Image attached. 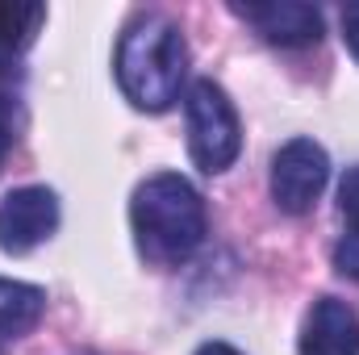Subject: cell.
Wrapping results in <instances>:
<instances>
[{"mask_svg":"<svg viewBox=\"0 0 359 355\" xmlns=\"http://www.w3.org/2000/svg\"><path fill=\"white\" fill-rule=\"evenodd\" d=\"M130 226H134L138 251L151 264L176 267L201 251L209 217H205L201 192L188 180L176 176V172H159V176H147L134 188Z\"/></svg>","mask_w":359,"mask_h":355,"instance_id":"obj_1","label":"cell"},{"mask_svg":"<svg viewBox=\"0 0 359 355\" xmlns=\"http://www.w3.org/2000/svg\"><path fill=\"white\" fill-rule=\"evenodd\" d=\"M113 72L134 109L163 113L180 100V84L188 76V42L168 17L147 13L121 34Z\"/></svg>","mask_w":359,"mask_h":355,"instance_id":"obj_2","label":"cell"},{"mask_svg":"<svg viewBox=\"0 0 359 355\" xmlns=\"http://www.w3.org/2000/svg\"><path fill=\"white\" fill-rule=\"evenodd\" d=\"M184 117H188V151L192 163L205 176L226 172L238 151H243V130H238V113L230 105V96L213 80H196L184 96Z\"/></svg>","mask_w":359,"mask_h":355,"instance_id":"obj_3","label":"cell"},{"mask_svg":"<svg viewBox=\"0 0 359 355\" xmlns=\"http://www.w3.org/2000/svg\"><path fill=\"white\" fill-rule=\"evenodd\" d=\"M330 180V159L313 138H292L276 151L271 159V201L280 205V213H309L322 196Z\"/></svg>","mask_w":359,"mask_h":355,"instance_id":"obj_4","label":"cell"},{"mask_svg":"<svg viewBox=\"0 0 359 355\" xmlns=\"http://www.w3.org/2000/svg\"><path fill=\"white\" fill-rule=\"evenodd\" d=\"M59 230V196L50 188H13L0 201V251L25 255Z\"/></svg>","mask_w":359,"mask_h":355,"instance_id":"obj_5","label":"cell"},{"mask_svg":"<svg viewBox=\"0 0 359 355\" xmlns=\"http://www.w3.org/2000/svg\"><path fill=\"white\" fill-rule=\"evenodd\" d=\"M234 17H243L264 42L280 51H301L322 38V13L313 4L297 0H271V4H230Z\"/></svg>","mask_w":359,"mask_h":355,"instance_id":"obj_6","label":"cell"},{"mask_svg":"<svg viewBox=\"0 0 359 355\" xmlns=\"http://www.w3.org/2000/svg\"><path fill=\"white\" fill-rule=\"evenodd\" d=\"M301 355H359V318L339 297H318L301 326Z\"/></svg>","mask_w":359,"mask_h":355,"instance_id":"obj_7","label":"cell"},{"mask_svg":"<svg viewBox=\"0 0 359 355\" xmlns=\"http://www.w3.org/2000/svg\"><path fill=\"white\" fill-rule=\"evenodd\" d=\"M46 21V4H21V0H0V80L13 76V63L29 51Z\"/></svg>","mask_w":359,"mask_h":355,"instance_id":"obj_8","label":"cell"},{"mask_svg":"<svg viewBox=\"0 0 359 355\" xmlns=\"http://www.w3.org/2000/svg\"><path fill=\"white\" fill-rule=\"evenodd\" d=\"M46 309V293L25 280H4L0 276V347L25 339Z\"/></svg>","mask_w":359,"mask_h":355,"instance_id":"obj_9","label":"cell"},{"mask_svg":"<svg viewBox=\"0 0 359 355\" xmlns=\"http://www.w3.org/2000/svg\"><path fill=\"white\" fill-rule=\"evenodd\" d=\"M339 213L351 222V230H359V168H347L339 184Z\"/></svg>","mask_w":359,"mask_h":355,"instance_id":"obj_10","label":"cell"},{"mask_svg":"<svg viewBox=\"0 0 359 355\" xmlns=\"http://www.w3.org/2000/svg\"><path fill=\"white\" fill-rule=\"evenodd\" d=\"M334 267H339L343 276H351V280H359V230H351V234H343V243L334 247Z\"/></svg>","mask_w":359,"mask_h":355,"instance_id":"obj_11","label":"cell"},{"mask_svg":"<svg viewBox=\"0 0 359 355\" xmlns=\"http://www.w3.org/2000/svg\"><path fill=\"white\" fill-rule=\"evenodd\" d=\"M343 42H347V51L359 59V4H347L343 8Z\"/></svg>","mask_w":359,"mask_h":355,"instance_id":"obj_12","label":"cell"},{"mask_svg":"<svg viewBox=\"0 0 359 355\" xmlns=\"http://www.w3.org/2000/svg\"><path fill=\"white\" fill-rule=\"evenodd\" d=\"M8 147H13V113H8V105L0 100V163H4Z\"/></svg>","mask_w":359,"mask_h":355,"instance_id":"obj_13","label":"cell"},{"mask_svg":"<svg viewBox=\"0 0 359 355\" xmlns=\"http://www.w3.org/2000/svg\"><path fill=\"white\" fill-rule=\"evenodd\" d=\"M196 355H243V351H238V347H230V343H217V339H213V343H201Z\"/></svg>","mask_w":359,"mask_h":355,"instance_id":"obj_14","label":"cell"}]
</instances>
